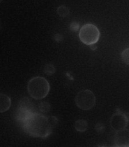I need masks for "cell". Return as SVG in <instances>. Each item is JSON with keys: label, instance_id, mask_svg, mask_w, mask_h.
Here are the masks:
<instances>
[{"label": "cell", "instance_id": "obj_1", "mask_svg": "<svg viewBox=\"0 0 129 147\" xmlns=\"http://www.w3.org/2000/svg\"><path fill=\"white\" fill-rule=\"evenodd\" d=\"M27 91L32 98L35 100H42L49 94L50 85L48 80L44 77H33L29 81Z\"/></svg>", "mask_w": 129, "mask_h": 147}, {"label": "cell", "instance_id": "obj_2", "mask_svg": "<svg viewBox=\"0 0 129 147\" xmlns=\"http://www.w3.org/2000/svg\"><path fill=\"white\" fill-rule=\"evenodd\" d=\"M100 30L97 26L91 24H87L80 29L79 33V39L86 45L96 44L100 38Z\"/></svg>", "mask_w": 129, "mask_h": 147}, {"label": "cell", "instance_id": "obj_3", "mask_svg": "<svg viewBox=\"0 0 129 147\" xmlns=\"http://www.w3.org/2000/svg\"><path fill=\"white\" fill-rule=\"evenodd\" d=\"M75 103L77 107L82 110H90L95 106L96 97L90 90H83L79 91L76 96Z\"/></svg>", "mask_w": 129, "mask_h": 147}, {"label": "cell", "instance_id": "obj_4", "mask_svg": "<svg viewBox=\"0 0 129 147\" xmlns=\"http://www.w3.org/2000/svg\"><path fill=\"white\" fill-rule=\"evenodd\" d=\"M129 119H128L125 113H122L119 111L114 113L110 119L111 127L115 131L126 128Z\"/></svg>", "mask_w": 129, "mask_h": 147}, {"label": "cell", "instance_id": "obj_5", "mask_svg": "<svg viewBox=\"0 0 129 147\" xmlns=\"http://www.w3.org/2000/svg\"><path fill=\"white\" fill-rule=\"evenodd\" d=\"M114 144L117 147H129V129L124 128L116 131Z\"/></svg>", "mask_w": 129, "mask_h": 147}, {"label": "cell", "instance_id": "obj_6", "mask_svg": "<svg viewBox=\"0 0 129 147\" xmlns=\"http://www.w3.org/2000/svg\"><path fill=\"white\" fill-rule=\"evenodd\" d=\"M11 104V98L5 94H0V113H5L9 109Z\"/></svg>", "mask_w": 129, "mask_h": 147}, {"label": "cell", "instance_id": "obj_7", "mask_svg": "<svg viewBox=\"0 0 129 147\" xmlns=\"http://www.w3.org/2000/svg\"><path fill=\"white\" fill-rule=\"evenodd\" d=\"M88 121L85 119H79L75 122L74 127L79 132H85L88 128Z\"/></svg>", "mask_w": 129, "mask_h": 147}, {"label": "cell", "instance_id": "obj_8", "mask_svg": "<svg viewBox=\"0 0 129 147\" xmlns=\"http://www.w3.org/2000/svg\"><path fill=\"white\" fill-rule=\"evenodd\" d=\"M57 13L61 18H65L70 14V9L65 5H61L57 8Z\"/></svg>", "mask_w": 129, "mask_h": 147}, {"label": "cell", "instance_id": "obj_9", "mask_svg": "<svg viewBox=\"0 0 129 147\" xmlns=\"http://www.w3.org/2000/svg\"><path fill=\"white\" fill-rule=\"evenodd\" d=\"M43 70H44V73L46 75H48V76H52L53 74H55L56 69H55V66L53 64L47 63V64L45 65Z\"/></svg>", "mask_w": 129, "mask_h": 147}, {"label": "cell", "instance_id": "obj_10", "mask_svg": "<svg viewBox=\"0 0 129 147\" xmlns=\"http://www.w3.org/2000/svg\"><path fill=\"white\" fill-rule=\"evenodd\" d=\"M38 109L41 113H48L51 109V106L48 102L43 101L38 104Z\"/></svg>", "mask_w": 129, "mask_h": 147}, {"label": "cell", "instance_id": "obj_11", "mask_svg": "<svg viewBox=\"0 0 129 147\" xmlns=\"http://www.w3.org/2000/svg\"><path fill=\"white\" fill-rule=\"evenodd\" d=\"M122 60L126 65H129V48L125 49L121 54Z\"/></svg>", "mask_w": 129, "mask_h": 147}, {"label": "cell", "instance_id": "obj_12", "mask_svg": "<svg viewBox=\"0 0 129 147\" xmlns=\"http://www.w3.org/2000/svg\"><path fill=\"white\" fill-rule=\"evenodd\" d=\"M70 30L73 32H76L79 30V24L78 22H72L70 25Z\"/></svg>", "mask_w": 129, "mask_h": 147}, {"label": "cell", "instance_id": "obj_13", "mask_svg": "<svg viewBox=\"0 0 129 147\" xmlns=\"http://www.w3.org/2000/svg\"><path fill=\"white\" fill-rule=\"evenodd\" d=\"M104 129H105V126L102 123H97L96 126H95V130L97 131V132L98 133H102L104 131Z\"/></svg>", "mask_w": 129, "mask_h": 147}, {"label": "cell", "instance_id": "obj_14", "mask_svg": "<svg viewBox=\"0 0 129 147\" xmlns=\"http://www.w3.org/2000/svg\"><path fill=\"white\" fill-rule=\"evenodd\" d=\"M54 38H55V42H61L63 40V36L61 33H57V34L55 35Z\"/></svg>", "mask_w": 129, "mask_h": 147}, {"label": "cell", "instance_id": "obj_15", "mask_svg": "<svg viewBox=\"0 0 129 147\" xmlns=\"http://www.w3.org/2000/svg\"><path fill=\"white\" fill-rule=\"evenodd\" d=\"M89 46H90V49H91L92 51H95L97 49V47L95 45V44L91 45H89Z\"/></svg>", "mask_w": 129, "mask_h": 147}, {"label": "cell", "instance_id": "obj_16", "mask_svg": "<svg viewBox=\"0 0 129 147\" xmlns=\"http://www.w3.org/2000/svg\"><path fill=\"white\" fill-rule=\"evenodd\" d=\"M2 0H0V2H2Z\"/></svg>", "mask_w": 129, "mask_h": 147}]
</instances>
